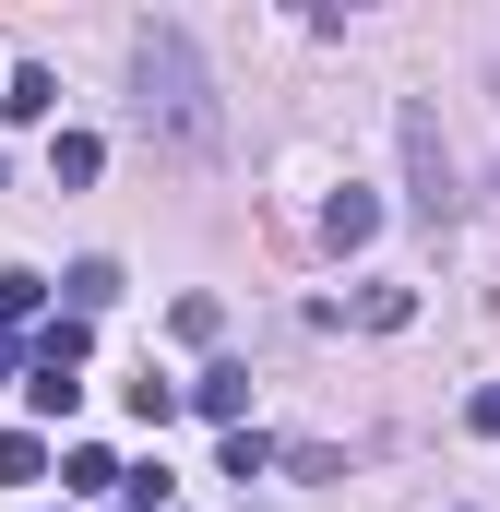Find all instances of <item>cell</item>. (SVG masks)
Returning a JSON list of instances; mask_svg holds the SVG:
<instances>
[{"instance_id": "9", "label": "cell", "mask_w": 500, "mask_h": 512, "mask_svg": "<svg viewBox=\"0 0 500 512\" xmlns=\"http://www.w3.org/2000/svg\"><path fill=\"white\" fill-rule=\"evenodd\" d=\"M36 370H84V322H48L36 334Z\"/></svg>"}, {"instance_id": "15", "label": "cell", "mask_w": 500, "mask_h": 512, "mask_svg": "<svg viewBox=\"0 0 500 512\" xmlns=\"http://www.w3.org/2000/svg\"><path fill=\"white\" fill-rule=\"evenodd\" d=\"M0 370H12V346H0Z\"/></svg>"}, {"instance_id": "7", "label": "cell", "mask_w": 500, "mask_h": 512, "mask_svg": "<svg viewBox=\"0 0 500 512\" xmlns=\"http://www.w3.org/2000/svg\"><path fill=\"white\" fill-rule=\"evenodd\" d=\"M0 108H12V120H48V108H60V84H48V72H36V60H24V72H12V84H0Z\"/></svg>"}, {"instance_id": "14", "label": "cell", "mask_w": 500, "mask_h": 512, "mask_svg": "<svg viewBox=\"0 0 500 512\" xmlns=\"http://www.w3.org/2000/svg\"><path fill=\"white\" fill-rule=\"evenodd\" d=\"M465 429H477V441H500V382L477 393V405H465Z\"/></svg>"}, {"instance_id": "5", "label": "cell", "mask_w": 500, "mask_h": 512, "mask_svg": "<svg viewBox=\"0 0 500 512\" xmlns=\"http://www.w3.org/2000/svg\"><path fill=\"white\" fill-rule=\"evenodd\" d=\"M96 167H108V143H96V131H60V143H48V191H84Z\"/></svg>"}, {"instance_id": "6", "label": "cell", "mask_w": 500, "mask_h": 512, "mask_svg": "<svg viewBox=\"0 0 500 512\" xmlns=\"http://www.w3.org/2000/svg\"><path fill=\"white\" fill-rule=\"evenodd\" d=\"M48 477V441L36 429H0V489H36Z\"/></svg>"}, {"instance_id": "1", "label": "cell", "mask_w": 500, "mask_h": 512, "mask_svg": "<svg viewBox=\"0 0 500 512\" xmlns=\"http://www.w3.org/2000/svg\"><path fill=\"white\" fill-rule=\"evenodd\" d=\"M131 84H143V131H155L179 167H203V155L227 143V108H215V72H203L191 24H143V36H131Z\"/></svg>"}, {"instance_id": "12", "label": "cell", "mask_w": 500, "mask_h": 512, "mask_svg": "<svg viewBox=\"0 0 500 512\" xmlns=\"http://www.w3.org/2000/svg\"><path fill=\"white\" fill-rule=\"evenodd\" d=\"M24 393H36V417H72V405H84V382H72V370H36Z\"/></svg>"}, {"instance_id": "8", "label": "cell", "mask_w": 500, "mask_h": 512, "mask_svg": "<svg viewBox=\"0 0 500 512\" xmlns=\"http://www.w3.org/2000/svg\"><path fill=\"white\" fill-rule=\"evenodd\" d=\"M120 298V262H72V310H108Z\"/></svg>"}, {"instance_id": "2", "label": "cell", "mask_w": 500, "mask_h": 512, "mask_svg": "<svg viewBox=\"0 0 500 512\" xmlns=\"http://www.w3.org/2000/svg\"><path fill=\"white\" fill-rule=\"evenodd\" d=\"M393 143H405V179H417V191H405V203H417V215H429V227H453V143H441V120H429V108H417V96H405V108H393Z\"/></svg>"}, {"instance_id": "11", "label": "cell", "mask_w": 500, "mask_h": 512, "mask_svg": "<svg viewBox=\"0 0 500 512\" xmlns=\"http://www.w3.org/2000/svg\"><path fill=\"white\" fill-rule=\"evenodd\" d=\"M131 417H143V429H167V417H179V382H155V370H143V382H131Z\"/></svg>"}, {"instance_id": "3", "label": "cell", "mask_w": 500, "mask_h": 512, "mask_svg": "<svg viewBox=\"0 0 500 512\" xmlns=\"http://www.w3.org/2000/svg\"><path fill=\"white\" fill-rule=\"evenodd\" d=\"M322 239H334V251H370V239H381V203L358 191V179H346V191L322 203Z\"/></svg>"}, {"instance_id": "10", "label": "cell", "mask_w": 500, "mask_h": 512, "mask_svg": "<svg viewBox=\"0 0 500 512\" xmlns=\"http://www.w3.org/2000/svg\"><path fill=\"white\" fill-rule=\"evenodd\" d=\"M358 322H370V334H393V322H417V298H405V286H370V298H358Z\"/></svg>"}, {"instance_id": "4", "label": "cell", "mask_w": 500, "mask_h": 512, "mask_svg": "<svg viewBox=\"0 0 500 512\" xmlns=\"http://www.w3.org/2000/svg\"><path fill=\"white\" fill-rule=\"evenodd\" d=\"M191 405H203V417H227V429H239V417H250V370H239V358H215V370H203V382H191Z\"/></svg>"}, {"instance_id": "13", "label": "cell", "mask_w": 500, "mask_h": 512, "mask_svg": "<svg viewBox=\"0 0 500 512\" xmlns=\"http://www.w3.org/2000/svg\"><path fill=\"white\" fill-rule=\"evenodd\" d=\"M36 298H48V274H0V322H36Z\"/></svg>"}]
</instances>
